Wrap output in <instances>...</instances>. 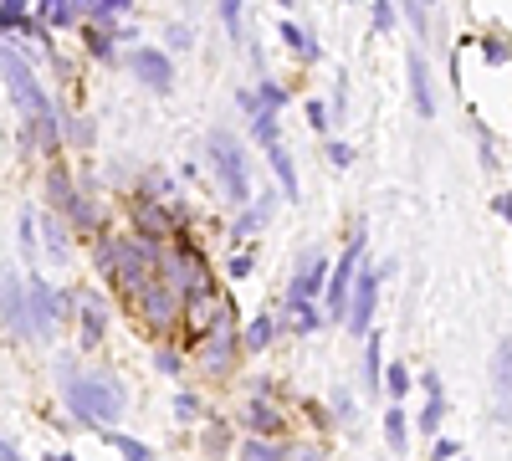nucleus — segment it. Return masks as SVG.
Segmentation results:
<instances>
[{"label": "nucleus", "instance_id": "5701e85b", "mask_svg": "<svg viewBox=\"0 0 512 461\" xmlns=\"http://www.w3.org/2000/svg\"><path fill=\"white\" fill-rule=\"evenodd\" d=\"M36 21L47 31H62V26H82V0H41Z\"/></svg>", "mask_w": 512, "mask_h": 461}, {"label": "nucleus", "instance_id": "864d4df0", "mask_svg": "<svg viewBox=\"0 0 512 461\" xmlns=\"http://www.w3.org/2000/svg\"><path fill=\"white\" fill-rule=\"evenodd\" d=\"M492 211H497V216H507V221H512V195H497V200H492Z\"/></svg>", "mask_w": 512, "mask_h": 461}, {"label": "nucleus", "instance_id": "dca6fc26", "mask_svg": "<svg viewBox=\"0 0 512 461\" xmlns=\"http://www.w3.org/2000/svg\"><path fill=\"white\" fill-rule=\"evenodd\" d=\"M77 195H82V185L72 180V170L67 164H47V205L41 211H52V216H72V205H77Z\"/></svg>", "mask_w": 512, "mask_h": 461}, {"label": "nucleus", "instance_id": "0eeeda50", "mask_svg": "<svg viewBox=\"0 0 512 461\" xmlns=\"http://www.w3.org/2000/svg\"><path fill=\"white\" fill-rule=\"evenodd\" d=\"M180 226H190L180 205H149V200H134V205H128V236H139V241L169 246V236H175Z\"/></svg>", "mask_w": 512, "mask_h": 461}, {"label": "nucleus", "instance_id": "79ce46f5", "mask_svg": "<svg viewBox=\"0 0 512 461\" xmlns=\"http://www.w3.org/2000/svg\"><path fill=\"white\" fill-rule=\"evenodd\" d=\"M384 374H390V380H384V390H390V395H405V390H410V369H405V364L384 369Z\"/></svg>", "mask_w": 512, "mask_h": 461}, {"label": "nucleus", "instance_id": "f704fd0d", "mask_svg": "<svg viewBox=\"0 0 512 461\" xmlns=\"http://www.w3.org/2000/svg\"><path fill=\"white\" fill-rule=\"evenodd\" d=\"M31 11H26V0H0V36H11V31H26Z\"/></svg>", "mask_w": 512, "mask_h": 461}, {"label": "nucleus", "instance_id": "ddd939ff", "mask_svg": "<svg viewBox=\"0 0 512 461\" xmlns=\"http://www.w3.org/2000/svg\"><path fill=\"white\" fill-rule=\"evenodd\" d=\"M492 415L512 426V339L492 349Z\"/></svg>", "mask_w": 512, "mask_h": 461}, {"label": "nucleus", "instance_id": "8fccbe9b", "mask_svg": "<svg viewBox=\"0 0 512 461\" xmlns=\"http://www.w3.org/2000/svg\"><path fill=\"white\" fill-rule=\"evenodd\" d=\"M308 123H313V129H318V134H328V108H323L318 98L308 103Z\"/></svg>", "mask_w": 512, "mask_h": 461}, {"label": "nucleus", "instance_id": "7ed1b4c3", "mask_svg": "<svg viewBox=\"0 0 512 461\" xmlns=\"http://www.w3.org/2000/svg\"><path fill=\"white\" fill-rule=\"evenodd\" d=\"M67 318H72V292H57L41 272H26V323H31V339L52 344Z\"/></svg>", "mask_w": 512, "mask_h": 461}, {"label": "nucleus", "instance_id": "c85d7f7f", "mask_svg": "<svg viewBox=\"0 0 512 461\" xmlns=\"http://www.w3.org/2000/svg\"><path fill=\"white\" fill-rule=\"evenodd\" d=\"M272 211H277V200H272V195H267V200H256V205H251V211H241V221L231 226V241H246L251 231H262Z\"/></svg>", "mask_w": 512, "mask_h": 461}, {"label": "nucleus", "instance_id": "1a4fd4ad", "mask_svg": "<svg viewBox=\"0 0 512 461\" xmlns=\"http://www.w3.org/2000/svg\"><path fill=\"white\" fill-rule=\"evenodd\" d=\"M123 62H128V72H134L149 93H169V88H175V62H169L164 47H134Z\"/></svg>", "mask_w": 512, "mask_h": 461}, {"label": "nucleus", "instance_id": "a19ab883", "mask_svg": "<svg viewBox=\"0 0 512 461\" xmlns=\"http://www.w3.org/2000/svg\"><path fill=\"white\" fill-rule=\"evenodd\" d=\"M328 164H338V170H349V164H354V149H349L344 139H328Z\"/></svg>", "mask_w": 512, "mask_h": 461}, {"label": "nucleus", "instance_id": "412c9836", "mask_svg": "<svg viewBox=\"0 0 512 461\" xmlns=\"http://www.w3.org/2000/svg\"><path fill=\"white\" fill-rule=\"evenodd\" d=\"M82 36V47H88L93 62H113V47H118V26H93V21H82L77 26Z\"/></svg>", "mask_w": 512, "mask_h": 461}, {"label": "nucleus", "instance_id": "ea45409f", "mask_svg": "<svg viewBox=\"0 0 512 461\" xmlns=\"http://www.w3.org/2000/svg\"><path fill=\"white\" fill-rule=\"evenodd\" d=\"M507 57H512V52H507L502 36H482V62H487V67H502Z\"/></svg>", "mask_w": 512, "mask_h": 461}, {"label": "nucleus", "instance_id": "9b49d317", "mask_svg": "<svg viewBox=\"0 0 512 461\" xmlns=\"http://www.w3.org/2000/svg\"><path fill=\"white\" fill-rule=\"evenodd\" d=\"M328 251H308L303 262H297V272H292V282H287V303H313V298H323V287H328Z\"/></svg>", "mask_w": 512, "mask_h": 461}, {"label": "nucleus", "instance_id": "f8f14e48", "mask_svg": "<svg viewBox=\"0 0 512 461\" xmlns=\"http://www.w3.org/2000/svg\"><path fill=\"white\" fill-rule=\"evenodd\" d=\"M241 431L256 436V441H282V436H287V410L272 405V400H246V410H241Z\"/></svg>", "mask_w": 512, "mask_h": 461}, {"label": "nucleus", "instance_id": "aec40b11", "mask_svg": "<svg viewBox=\"0 0 512 461\" xmlns=\"http://www.w3.org/2000/svg\"><path fill=\"white\" fill-rule=\"evenodd\" d=\"M277 333H282V318H277V313H256V318L241 328V354H262V349H272Z\"/></svg>", "mask_w": 512, "mask_h": 461}, {"label": "nucleus", "instance_id": "6ab92c4d", "mask_svg": "<svg viewBox=\"0 0 512 461\" xmlns=\"http://www.w3.org/2000/svg\"><path fill=\"white\" fill-rule=\"evenodd\" d=\"M200 451H205L210 461H226V456H236V431H231V421H226V415H205Z\"/></svg>", "mask_w": 512, "mask_h": 461}, {"label": "nucleus", "instance_id": "f257e3e1", "mask_svg": "<svg viewBox=\"0 0 512 461\" xmlns=\"http://www.w3.org/2000/svg\"><path fill=\"white\" fill-rule=\"evenodd\" d=\"M62 400L82 426L108 431L123 415V385L113 374H62Z\"/></svg>", "mask_w": 512, "mask_h": 461}, {"label": "nucleus", "instance_id": "20e7f679", "mask_svg": "<svg viewBox=\"0 0 512 461\" xmlns=\"http://www.w3.org/2000/svg\"><path fill=\"white\" fill-rule=\"evenodd\" d=\"M205 159L216 164V175H221V190H226V200L231 205H246V195H251V170H246V149L226 134V129H216V134H205Z\"/></svg>", "mask_w": 512, "mask_h": 461}, {"label": "nucleus", "instance_id": "4468645a", "mask_svg": "<svg viewBox=\"0 0 512 461\" xmlns=\"http://www.w3.org/2000/svg\"><path fill=\"white\" fill-rule=\"evenodd\" d=\"M374 303H379V267H359L354 292H349V318H344V323H349L354 333H369Z\"/></svg>", "mask_w": 512, "mask_h": 461}, {"label": "nucleus", "instance_id": "58836bf2", "mask_svg": "<svg viewBox=\"0 0 512 461\" xmlns=\"http://www.w3.org/2000/svg\"><path fill=\"white\" fill-rule=\"evenodd\" d=\"M384 436H390V446H395V451H405V410H400V405H395L390 415H384Z\"/></svg>", "mask_w": 512, "mask_h": 461}, {"label": "nucleus", "instance_id": "4c0bfd02", "mask_svg": "<svg viewBox=\"0 0 512 461\" xmlns=\"http://www.w3.org/2000/svg\"><path fill=\"white\" fill-rule=\"evenodd\" d=\"M256 98H262V108H282L287 98H292V88H282V82H256Z\"/></svg>", "mask_w": 512, "mask_h": 461}, {"label": "nucleus", "instance_id": "de8ad7c7", "mask_svg": "<svg viewBox=\"0 0 512 461\" xmlns=\"http://www.w3.org/2000/svg\"><path fill=\"white\" fill-rule=\"evenodd\" d=\"M251 267H256V257H251V251H236V257L226 262V272H231V277H246Z\"/></svg>", "mask_w": 512, "mask_h": 461}, {"label": "nucleus", "instance_id": "b1692460", "mask_svg": "<svg viewBox=\"0 0 512 461\" xmlns=\"http://www.w3.org/2000/svg\"><path fill=\"white\" fill-rule=\"evenodd\" d=\"M282 333H318L323 328V318H318V308L313 303H282Z\"/></svg>", "mask_w": 512, "mask_h": 461}, {"label": "nucleus", "instance_id": "423d86ee", "mask_svg": "<svg viewBox=\"0 0 512 461\" xmlns=\"http://www.w3.org/2000/svg\"><path fill=\"white\" fill-rule=\"evenodd\" d=\"M359 257H364V221L354 226L349 246L338 251V262H333V272H328V287H323L328 318H333V323H344V318H349V292H354V277H359Z\"/></svg>", "mask_w": 512, "mask_h": 461}, {"label": "nucleus", "instance_id": "2eb2a0df", "mask_svg": "<svg viewBox=\"0 0 512 461\" xmlns=\"http://www.w3.org/2000/svg\"><path fill=\"white\" fill-rule=\"evenodd\" d=\"M405 72H410V103L420 118H436V88H431V67H425V52L410 47L405 52Z\"/></svg>", "mask_w": 512, "mask_h": 461}, {"label": "nucleus", "instance_id": "cd10ccee", "mask_svg": "<svg viewBox=\"0 0 512 461\" xmlns=\"http://www.w3.org/2000/svg\"><path fill=\"white\" fill-rule=\"evenodd\" d=\"M128 16V0H82V21L93 26H123Z\"/></svg>", "mask_w": 512, "mask_h": 461}, {"label": "nucleus", "instance_id": "4be33fe9", "mask_svg": "<svg viewBox=\"0 0 512 461\" xmlns=\"http://www.w3.org/2000/svg\"><path fill=\"white\" fill-rule=\"evenodd\" d=\"M134 200H149V205H175V180L164 170H144L134 180Z\"/></svg>", "mask_w": 512, "mask_h": 461}, {"label": "nucleus", "instance_id": "a211bd4d", "mask_svg": "<svg viewBox=\"0 0 512 461\" xmlns=\"http://www.w3.org/2000/svg\"><path fill=\"white\" fill-rule=\"evenodd\" d=\"M57 129H62V144H72L82 154L98 144V129H93V118L82 113V108H57Z\"/></svg>", "mask_w": 512, "mask_h": 461}, {"label": "nucleus", "instance_id": "603ef678", "mask_svg": "<svg viewBox=\"0 0 512 461\" xmlns=\"http://www.w3.org/2000/svg\"><path fill=\"white\" fill-rule=\"evenodd\" d=\"M0 461H26V456H21V451L6 441V436H0Z\"/></svg>", "mask_w": 512, "mask_h": 461}, {"label": "nucleus", "instance_id": "3c124183", "mask_svg": "<svg viewBox=\"0 0 512 461\" xmlns=\"http://www.w3.org/2000/svg\"><path fill=\"white\" fill-rule=\"evenodd\" d=\"M405 21H410L415 31H425V11H420V6H405Z\"/></svg>", "mask_w": 512, "mask_h": 461}, {"label": "nucleus", "instance_id": "c03bdc74", "mask_svg": "<svg viewBox=\"0 0 512 461\" xmlns=\"http://www.w3.org/2000/svg\"><path fill=\"white\" fill-rule=\"evenodd\" d=\"M221 21L231 26V36L241 41V0H226V6H221Z\"/></svg>", "mask_w": 512, "mask_h": 461}, {"label": "nucleus", "instance_id": "e433bc0d", "mask_svg": "<svg viewBox=\"0 0 512 461\" xmlns=\"http://www.w3.org/2000/svg\"><path fill=\"white\" fill-rule=\"evenodd\" d=\"M364 385L379 390V333L369 328V344H364Z\"/></svg>", "mask_w": 512, "mask_h": 461}, {"label": "nucleus", "instance_id": "c756f323", "mask_svg": "<svg viewBox=\"0 0 512 461\" xmlns=\"http://www.w3.org/2000/svg\"><path fill=\"white\" fill-rule=\"evenodd\" d=\"M267 159H272V175H277V185L287 190V200H297V170H292V154H287L282 144H272V149H267Z\"/></svg>", "mask_w": 512, "mask_h": 461}, {"label": "nucleus", "instance_id": "72a5a7b5", "mask_svg": "<svg viewBox=\"0 0 512 461\" xmlns=\"http://www.w3.org/2000/svg\"><path fill=\"white\" fill-rule=\"evenodd\" d=\"M21 257H26V267L36 272V262H41V241H36V211H21Z\"/></svg>", "mask_w": 512, "mask_h": 461}, {"label": "nucleus", "instance_id": "49530a36", "mask_svg": "<svg viewBox=\"0 0 512 461\" xmlns=\"http://www.w3.org/2000/svg\"><path fill=\"white\" fill-rule=\"evenodd\" d=\"M287 461H328L323 446H287Z\"/></svg>", "mask_w": 512, "mask_h": 461}, {"label": "nucleus", "instance_id": "39448f33", "mask_svg": "<svg viewBox=\"0 0 512 461\" xmlns=\"http://www.w3.org/2000/svg\"><path fill=\"white\" fill-rule=\"evenodd\" d=\"M134 318L154 333V339L164 344V339H175V333H180V318H185V303H180V292L175 287H169L164 282V272L144 287V298L134 303Z\"/></svg>", "mask_w": 512, "mask_h": 461}, {"label": "nucleus", "instance_id": "2f4dec72", "mask_svg": "<svg viewBox=\"0 0 512 461\" xmlns=\"http://www.w3.org/2000/svg\"><path fill=\"white\" fill-rule=\"evenodd\" d=\"M205 415H210V410H205L200 395H190V390L175 395V421H185V426H205Z\"/></svg>", "mask_w": 512, "mask_h": 461}, {"label": "nucleus", "instance_id": "473e14b6", "mask_svg": "<svg viewBox=\"0 0 512 461\" xmlns=\"http://www.w3.org/2000/svg\"><path fill=\"white\" fill-rule=\"evenodd\" d=\"M103 436H108V446H113L123 461H154V451H149L139 436H118V431H103Z\"/></svg>", "mask_w": 512, "mask_h": 461}, {"label": "nucleus", "instance_id": "9d476101", "mask_svg": "<svg viewBox=\"0 0 512 461\" xmlns=\"http://www.w3.org/2000/svg\"><path fill=\"white\" fill-rule=\"evenodd\" d=\"M0 323L16 339H31V323H26V277L16 267H0Z\"/></svg>", "mask_w": 512, "mask_h": 461}, {"label": "nucleus", "instance_id": "393cba45", "mask_svg": "<svg viewBox=\"0 0 512 461\" xmlns=\"http://www.w3.org/2000/svg\"><path fill=\"white\" fill-rule=\"evenodd\" d=\"M441 415H446L441 374H425V415H420V431H441Z\"/></svg>", "mask_w": 512, "mask_h": 461}, {"label": "nucleus", "instance_id": "a878e982", "mask_svg": "<svg viewBox=\"0 0 512 461\" xmlns=\"http://www.w3.org/2000/svg\"><path fill=\"white\" fill-rule=\"evenodd\" d=\"M282 41H287V47H292L297 57H303V62H318V57H323V47H318V36H313L308 26H297V21H287V16H282Z\"/></svg>", "mask_w": 512, "mask_h": 461}, {"label": "nucleus", "instance_id": "6e6552de", "mask_svg": "<svg viewBox=\"0 0 512 461\" xmlns=\"http://www.w3.org/2000/svg\"><path fill=\"white\" fill-rule=\"evenodd\" d=\"M108 298L93 287H72V328H77V349H98L103 344V333H108Z\"/></svg>", "mask_w": 512, "mask_h": 461}, {"label": "nucleus", "instance_id": "c9c22d12", "mask_svg": "<svg viewBox=\"0 0 512 461\" xmlns=\"http://www.w3.org/2000/svg\"><path fill=\"white\" fill-rule=\"evenodd\" d=\"M154 369H159V374H180V369H185L180 344H159V349H154Z\"/></svg>", "mask_w": 512, "mask_h": 461}, {"label": "nucleus", "instance_id": "09e8293b", "mask_svg": "<svg viewBox=\"0 0 512 461\" xmlns=\"http://www.w3.org/2000/svg\"><path fill=\"white\" fill-rule=\"evenodd\" d=\"M374 26H379V31L395 26V6H390V0H379V6H374Z\"/></svg>", "mask_w": 512, "mask_h": 461}, {"label": "nucleus", "instance_id": "37998d69", "mask_svg": "<svg viewBox=\"0 0 512 461\" xmlns=\"http://www.w3.org/2000/svg\"><path fill=\"white\" fill-rule=\"evenodd\" d=\"M164 41H169V47H175V52H185V47H190V26H185V21L164 26Z\"/></svg>", "mask_w": 512, "mask_h": 461}, {"label": "nucleus", "instance_id": "7c9ffc66", "mask_svg": "<svg viewBox=\"0 0 512 461\" xmlns=\"http://www.w3.org/2000/svg\"><path fill=\"white\" fill-rule=\"evenodd\" d=\"M251 139H256V144H262V149H272V144H282V129H277V113H272V108H262V113H256V118H251Z\"/></svg>", "mask_w": 512, "mask_h": 461}, {"label": "nucleus", "instance_id": "a18cd8bd", "mask_svg": "<svg viewBox=\"0 0 512 461\" xmlns=\"http://www.w3.org/2000/svg\"><path fill=\"white\" fill-rule=\"evenodd\" d=\"M236 108H241L246 118H256V113H262V98H256V88H241V93H236Z\"/></svg>", "mask_w": 512, "mask_h": 461}, {"label": "nucleus", "instance_id": "f3484780", "mask_svg": "<svg viewBox=\"0 0 512 461\" xmlns=\"http://www.w3.org/2000/svg\"><path fill=\"white\" fill-rule=\"evenodd\" d=\"M36 231H41V246H47V262H72V231H67V221L62 216H52V211H41L36 216Z\"/></svg>", "mask_w": 512, "mask_h": 461}, {"label": "nucleus", "instance_id": "bb28decb", "mask_svg": "<svg viewBox=\"0 0 512 461\" xmlns=\"http://www.w3.org/2000/svg\"><path fill=\"white\" fill-rule=\"evenodd\" d=\"M236 461H287V441H256V436H241V441H236Z\"/></svg>", "mask_w": 512, "mask_h": 461}, {"label": "nucleus", "instance_id": "f03ea898", "mask_svg": "<svg viewBox=\"0 0 512 461\" xmlns=\"http://www.w3.org/2000/svg\"><path fill=\"white\" fill-rule=\"evenodd\" d=\"M236 359H241V318H236V303H226L221 318L210 323V333L195 344V364L205 380H226L236 369Z\"/></svg>", "mask_w": 512, "mask_h": 461}, {"label": "nucleus", "instance_id": "5fc2aeb1", "mask_svg": "<svg viewBox=\"0 0 512 461\" xmlns=\"http://www.w3.org/2000/svg\"><path fill=\"white\" fill-rule=\"evenodd\" d=\"M47 461H72V456H62V451H52V456H47Z\"/></svg>", "mask_w": 512, "mask_h": 461}]
</instances>
